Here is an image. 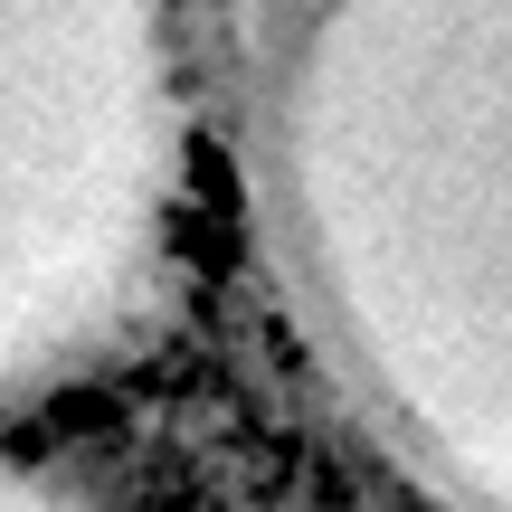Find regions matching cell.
I'll list each match as a JSON object with an SVG mask.
<instances>
[{"label": "cell", "mask_w": 512, "mask_h": 512, "mask_svg": "<svg viewBox=\"0 0 512 512\" xmlns=\"http://www.w3.org/2000/svg\"><path fill=\"white\" fill-rule=\"evenodd\" d=\"M285 332L427 512H512V0H200Z\"/></svg>", "instance_id": "cell-1"}, {"label": "cell", "mask_w": 512, "mask_h": 512, "mask_svg": "<svg viewBox=\"0 0 512 512\" xmlns=\"http://www.w3.org/2000/svg\"><path fill=\"white\" fill-rule=\"evenodd\" d=\"M190 0H0V408L152 332L190 190Z\"/></svg>", "instance_id": "cell-2"}, {"label": "cell", "mask_w": 512, "mask_h": 512, "mask_svg": "<svg viewBox=\"0 0 512 512\" xmlns=\"http://www.w3.org/2000/svg\"><path fill=\"white\" fill-rule=\"evenodd\" d=\"M0 512H76L67 494H57L38 465H19V456H0Z\"/></svg>", "instance_id": "cell-3"}]
</instances>
